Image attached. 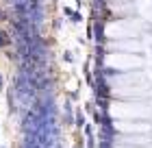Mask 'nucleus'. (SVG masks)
I'll use <instances>...</instances> for the list:
<instances>
[{
	"label": "nucleus",
	"instance_id": "f257e3e1",
	"mask_svg": "<svg viewBox=\"0 0 152 148\" xmlns=\"http://www.w3.org/2000/svg\"><path fill=\"white\" fill-rule=\"evenodd\" d=\"M111 83L115 85V94L128 96V98H141V96H148L150 91L143 74H126V76H120V79H113Z\"/></svg>",
	"mask_w": 152,
	"mask_h": 148
},
{
	"label": "nucleus",
	"instance_id": "f03ea898",
	"mask_svg": "<svg viewBox=\"0 0 152 148\" xmlns=\"http://www.w3.org/2000/svg\"><path fill=\"white\" fill-rule=\"evenodd\" d=\"M152 113V109L148 107L146 102H113L111 105V116L120 118V120H141L148 118Z\"/></svg>",
	"mask_w": 152,
	"mask_h": 148
},
{
	"label": "nucleus",
	"instance_id": "423d86ee",
	"mask_svg": "<svg viewBox=\"0 0 152 148\" xmlns=\"http://www.w3.org/2000/svg\"><path fill=\"white\" fill-rule=\"evenodd\" d=\"M113 48H117V50H126V52H137V50H141L143 46H141L137 39L126 37V39H122V41H115Z\"/></svg>",
	"mask_w": 152,
	"mask_h": 148
},
{
	"label": "nucleus",
	"instance_id": "20e7f679",
	"mask_svg": "<svg viewBox=\"0 0 152 148\" xmlns=\"http://www.w3.org/2000/svg\"><path fill=\"white\" fill-rule=\"evenodd\" d=\"M107 66L109 68H115V70H122V72H128V70H135V68H141L143 61L135 54H109L107 57Z\"/></svg>",
	"mask_w": 152,
	"mask_h": 148
},
{
	"label": "nucleus",
	"instance_id": "39448f33",
	"mask_svg": "<svg viewBox=\"0 0 152 148\" xmlns=\"http://www.w3.org/2000/svg\"><path fill=\"white\" fill-rule=\"evenodd\" d=\"M115 129L130 135V133H148L150 131V124L148 122H135V120H117Z\"/></svg>",
	"mask_w": 152,
	"mask_h": 148
},
{
	"label": "nucleus",
	"instance_id": "0eeeda50",
	"mask_svg": "<svg viewBox=\"0 0 152 148\" xmlns=\"http://www.w3.org/2000/svg\"><path fill=\"white\" fill-rule=\"evenodd\" d=\"M122 142L124 144H135V146H146V144H150V139L143 135L141 137V133H130V135H126V137H122Z\"/></svg>",
	"mask_w": 152,
	"mask_h": 148
},
{
	"label": "nucleus",
	"instance_id": "7ed1b4c3",
	"mask_svg": "<svg viewBox=\"0 0 152 148\" xmlns=\"http://www.w3.org/2000/svg\"><path fill=\"white\" fill-rule=\"evenodd\" d=\"M143 26L135 20H117V22L107 26V35L109 37H117V39H126V37H137Z\"/></svg>",
	"mask_w": 152,
	"mask_h": 148
}]
</instances>
